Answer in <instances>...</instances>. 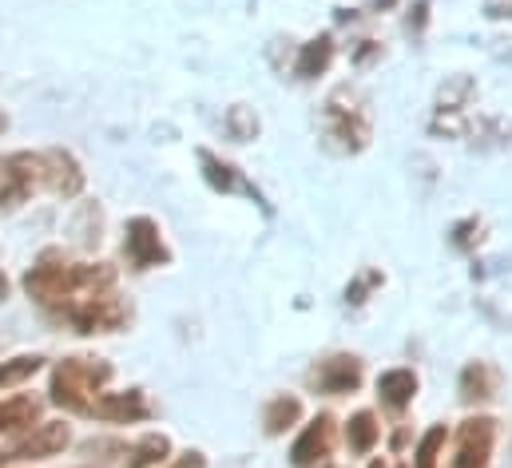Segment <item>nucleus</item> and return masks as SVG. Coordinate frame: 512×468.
<instances>
[{"mask_svg": "<svg viewBox=\"0 0 512 468\" xmlns=\"http://www.w3.org/2000/svg\"><path fill=\"white\" fill-rule=\"evenodd\" d=\"M72 445V425L68 421H36L32 429H24L8 453H0V468L32 465V461H48L60 457Z\"/></svg>", "mask_w": 512, "mask_h": 468, "instance_id": "39448f33", "label": "nucleus"}, {"mask_svg": "<svg viewBox=\"0 0 512 468\" xmlns=\"http://www.w3.org/2000/svg\"><path fill=\"white\" fill-rule=\"evenodd\" d=\"M334 52H338V44H334V32H318V36H310L306 44H298V52H294V64H290V72H294V80H318V76H326V68L334 64Z\"/></svg>", "mask_w": 512, "mask_h": 468, "instance_id": "4468645a", "label": "nucleus"}, {"mask_svg": "<svg viewBox=\"0 0 512 468\" xmlns=\"http://www.w3.org/2000/svg\"><path fill=\"white\" fill-rule=\"evenodd\" d=\"M40 369H44V357H40V353H20V357L0 361V393H4V389H20V385L32 381Z\"/></svg>", "mask_w": 512, "mask_h": 468, "instance_id": "5701e85b", "label": "nucleus"}, {"mask_svg": "<svg viewBox=\"0 0 512 468\" xmlns=\"http://www.w3.org/2000/svg\"><path fill=\"white\" fill-rule=\"evenodd\" d=\"M155 409H151V401H147V393L143 389H124V393H100L96 397V405H92V413L88 417H96V421H104V425H135V421H147Z\"/></svg>", "mask_w": 512, "mask_h": 468, "instance_id": "f8f14e48", "label": "nucleus"}, {"mask_svg": "<svg viewBox=\"0 0 512 468\" xmlns=\"http://www.w3.org/2000/svg\"><path fill=\"white\" fill-rule=\"evenodd\" d=\"M36 191H44L40 151H12L0 155V211H16Z\"/></svg>", "mask_w": 512, "mask_h": 468, "instance_id": "423d86ee", "label": "nucleus"}, {"mask_svg": "<svg viewBox=\"0 0 512 468\" xmlns=\"http://www.w3.org/2000/svg\"><path fill=\"white\" fill-rule=\"evenodd\" d=\"M489 20H512V0H485Z\"/></svg>", "mask_w": 512, "mask_h": 468, "instance_id": "7c9ffc66", "label": "nucleus"}, {"mask_svg": "<svg viewBox=\"0 0 512 468\" xmlns=\"http://www.w3.org/2000/svg\"><path fill=\"white\" fill-rule=\"evenodd\" d=\"M124 254H128L131 270H155V266H167L171 262V250L163 242V231L155 219L147 215H135L124 234Z\"/></svg>", "mask_w": 512, "mask_h": 468, "instance_id": "9d476101", "label": "nucleus"}, {"mask_svg": "<svg viewBox=\"0 0 512 468\" xmlns=\"http://www.w3.org/2000/svg\"><path fill=\"white\" fill-rule=\"evenodd\" d=\"M366 381V365L358 353H330L322 357L314 369H310V385L326 397H346V393H358Z\"/></svg>", "mask_w": 512, "mask_h": 468, "instance_id": "0eeeda50", "label": "nucleus"}, {"mask_svg": "<svg viewBox=\"0 0 512 468\" xmlns=\"http://www.w3.org/2000/svg\"><path fill=\"white\" fill-rule=\"evenodd\" d=\"M223 131H227L235 143H251V139H258V131H262V119H258L255 108L235 104V108H227V116H223Z\"/></svg>", "mask_w": 512, "mask_h": 468, "instance_id": "b1692460", "label": "nucleus"}, {"mask_svg": "<svg viewBox=\"0 0 512 468\" xmlns=\"http://www.w3.org/2000/svg\"><path fill=\"white\" fill-rule=\"evenodd\" d=\"M8 290H12V286H8V274L0 270V302H8Z\"/></svg>", "mask_w": 512, "mask_h": 468, "instance_id": "473e14b6", "label": "nucleus"}, {"mask_svg": "<svg viewBox=\"0 0 512 468\" xmlns=\"http://www.w3.org/2000/svg\"><path fill=\"white\" fill-rule=\"evenodd\" d=\"M199 167H203V179L215 187V191H223V195H235V191H243V195H251L255 203H262V195H258V187L235 167V163H227V159H219L215 151H199ZM266 207V203H262Z\"/></svg>", "mask_w": 512, "mask_h": 468, "instance_id": "2eb2a0df", "label": "nucleus"}, {"mask_svg": "<svg viewBox=\"0 0 512 468\" xmlns=\"http://www.w3.org/2000/svg\"><path fill=\"white\" fill-rule=\"evenodd\" d=\"M306 405L298 393H274L266 405H262V433L266 437H286L298 421H302Z\"/></svg>", "mask_w": 512, "mask_h": 468, "instance_id": "f3484780", "label": "nucleus"}, {"mask_svg": "<svg viewBox=\"0 0 512 468\" xmlns=\"http://www.w3.org/2000/svg\"><path fill=\"white\" fill-rule=\"evenodd\" d=\"M425 24H429V0H417V4L409 8V16H405V28H409L413 36H421Z\"/></svg>", "mask_w": 512, "mask_h": 468, "instance_id": "cd10ccee", "label": "nucleus"}, {"mask_svg": "<svg viewBox=\"0 0 512 468\" xmlns=\"http://www.w3.org/2000/svg\"><path fill=\"white\" fill-rule=\"evenodd\" d=\"M374 139V119H370V104L358 88L342 84L326 96L322 112H318V143L326 155H362Z\"/></svg>", "mask_w": 512, "mask_h": 468, "instance_id": "f03ea898", "label": "nucleus"}, {"mask_svg": "<svg viewBox=\"0 0 512 468\" xmlns=\"http://www.w3.org/2000/svg\"><path fill=\"white\" fill-rule=\"evenodd\" d=\"M497 421L493 417H469L457 429V449L449 468H489L493 465V445H497Z\"/></svg>", "mask_w": 512, "mask_h": 468, "instance_id": "6e6552de", "label": "nucleus"}, {"mask_svg": "<svg viewBox=\"0 0 512 468\" xmlns=\"http://www.w3.org/2000/svg\"><path fill=\"white\" fill-rule=\"evenodd\" d=\"M405 441H409V433H405V429H397V433H393V453H401V449H405Z\"/></svg>", "mask_w": 512, "mask_h": 468, "instance_id": "2f4dec72", "label": "nucleus"}, {"mask_svg": "<svg viewBox=\"0 0 512 468\" xmlns=\"http://www.w3.org/2000/svg\"><path fill=\"white\" fill-rule=\"evenodd\" d=\"M163 468H207V457L199 449H187V453H179L175 461H167Z\"/></svg>", "mask_w": 512, "mask_h": 468, "instance_id": "c756f323", "label": "nucleus"}, {"mask_svg": "<svg viewBox=\"0 0 512 468\" xmlns=\"http://www.w3.org/2000/svg\"><path fill=\"white\" fill-rule=\"evenodd\" d=\"M417 389H421V381H417V373L409 365H393V369L378 373V401H382L385 409L401 413L405 405H413Z\"/></svg>", "mask_w": 512, "mask_h": 468, "instance_id": "a211bd4d", "label": "nucleus"}, {"mask_svg": "<svg viewBox=\"0 0 512 468\" xmlns=\"http://www.w3.org/2000/svg\"><path fill=\"white\" fill-rule=\"evenodd\" d=\"M370 468H389L385 461H370Z\"/></svg>", "mask_w": 512, "mask_h": 468, "instance_id": "c9c22d12", "label": "nucleus"}, {"mask_svg": "<svg viewBox=\"0 0 512 468\" xmlns=\"http://www.w3.org/2000/svg\"><path fill=\"white\" fill-rule=\"evenodd\" d=\"M445 441H449V429L445 425H429L413 449V468H437L441 465V453H445Z\"/></svg>", "mask_w": 512, "mask_h": 468, "instance_id": "393cba45", "label": "nucleus"}, {"mask_svg": "<svg viewBox=\"0 0 512 468\" xmlns=\"http://www.w3.org/2000/svg\"><path fill=\"white\" fill-rule=\"evenodd\" d=\"M378 286H385V274L378 270V266H366V270H358L354 278H350V286H346V306H366L370 302V294L378 290Z\"/></svg>", "mask_w": 512, "mask_h": 468, "instance_id": "a878e982", "label": "nucleus"}, {"mask_svg": "<svg viewBox=\"0 0 512 468\" xmlns=\"http://www.w3.org/2000/svg\"><path fill=\"white\" fill-rule=\"evenodd\" d=\"M338 445V421L330 413H318L310 425H302V433L290 445V465L294 468H322L334 457Z\"/></svg>", "mask_w": 512, "mask_h": 468, "instance_id": "1a4fd4ad", "label": "nucleus"}, {"mask_svg": "<svg viewBox=\"0 0 512 468\" xmlns=\"http://www.w3.org/2000/svg\"><path fill=\"white\" fill-rule=\"evenodd\" d=\"M465 139L477 147V151H501L512 143V123L501 116H481L465 123Z\"/></svg>", "mask_w": 512, "mask_h": 468, "instance_id": "aec40b11", "label": "nucleus"}, {"mask_svg": "<svg viewBox=\"0 0 512 468\" xmlns=\"http://www.w3.org/2000/svg\"><path fill=\"white\" fill-rule=\"evenodd\" d=\"M167 461H171V437L167 433H147L128 449L124 468H163Z\"/></svg>", "mask_w": 512, "mask_h": 468, "instance_id": "4be33fe9", "label": "nucleus"}, {"mask_svg": "<svg viewBox=\"0 0 512 468\" xmlns=\"http://www.w3.org/2000/svg\"><path fill=\"white\" fill-rule=\"evenodd\" d=\"M481 238H485V223L477 215H469V219H461V223L449 227V246L461 250V254H473L481 246Z\"/></svg>", "mask_w": 512, "mask_h": 468, "instance_id": "bb28decb", "label": "nucleus"}, {"mask_svg": "<svg viewBox=\"0 0 512 468\" xmlns=\"http://www.w3.org/2000/svg\"><path fill=\"white\" fill-rule=\"evenodd\" d=\"M397 468H409V465H397Z\"/></svg>", "mask_w": 512, "mask_h": 468, "instance_id": "e433bc0d", "label": "nucleus"}, {"mask_svg": "<svg viewBox=\"0 0 512 468\" xmlns=\"http://www.w3.org/2000/svg\"><path fill=\"white\" fill-rule=\"evenodd\" d=\"M501 369L493 361H469L457 377V393L465 405H489L497 393H501Z\"/></svg>", "mask_w": 512, "mask_h": 468, "instance_id": "ddd939ff", "label": "nucleus"}, {"mask_svg": "<svg viewBox=\"0 0 512 468\" xmlns=\"http://www.w3.org/2000/svg\"><path fill=\"white\" fill-rule=\"evenodd\" d=\"M382 56V44L378 40H358V48H354V64L358 68H366L370 60H378Z\"/></svg>", "mask_w": 512, "mask_h": 468, "instance_id": "c85d7f7f", "label": "nucleus"}, {"mask_svg": "<svg viewBox=\"0 0 512 468\" xmlns=\"http://www.w3.org/2000/svg\"><path fill=\"white\" fill-rule=\"evenodd\" d=\"M40 397H32V393H12V397H4L0 401V437L4 433H12V437H20L24 429H32L36 421H40Z\"/></svg>", "mask_w": 512, "mask_h": 468, "instance_id": "6ab92c4d", "label": "nucleus"}, {"mask_svg": "<svg viewBox=\"0 0 512 468\" xmlns=\"http://www.w3.org/2000/svg\"><path fill=\"white\" fill-rule=\"evenodd\" d=\"M393 4H397V0H374V8H378V12H382V8H393Z\"/></svg>", "mask_w": 512, "mask_h": 468, "instance_id": "72a5a7b5", "label": "nucleus"}, {"mask_svg": "<svg viewBox=\"0 0 512 468\" xmlns=\"http://www.w3.org/2000/svg\"><path fill=\"white\" fill-rule=\"evenodd\" d=\"M116 286V266L108 262H72L64 250H44L28 274H24V294L48 314L60 318L72 302Z\"/></svg>", "mask_w": 512, "mask_h": 468, "instance_id": "f257e3e1", "label": "nucleus"}, {"mask_svg": "<svg viewBox=\"0 0 512 468\" xmlns=\"http://www.w3.org/2000/svg\"><path fill=\"white\" fill-rule=\"evenodd\" d=\"M477 92L481 88L473 76H465V72L445 76V84L433 96V116H469V108L477 104Z\"/></svg>", "mask_w": 512, "mask_h": 468, "instance_id": "dca6fc26", "label": "nucleus"}, {"mask_svg": "<svg viewBox=\"0 0 512 468\" xmlns=\"http://www.w3.org/2000/svg\"><path fill=\"white\" fill-rule=\"evenodd\" d=\"M112 377H116V369H112V361H104V357H64V361L52 369V385H48L52 405L88 417L92 405H96V397L108 389Z\"/></svg>", "mask_w": 512, "mask_h": 468, "instance_id": "7ed1b4c3", "label": "nucleus"}, {"mask_svg": "<svg viewBox=\"0 0 512 468\" xmlns=\"http://www.w3.org/2000/svg\"><path fill=\"white\" fill-rule=\"evenodd\" d=\"M40 171H44V191H52L56 199H76L84 191V167L64 147L40 151Z\"/></svg>", "mask_w": 512, "mask_h": 468, "instance_id": "9b49d317", "label": "nucleus"}, {"mask_svg": "<svg viewBox=\"0 0 512 468\" xmlns=\"http://www.w3.org/2000/svg\"><path fill=\"white\" fill-rule=\"evenodd\" d=\"M56 322L72 326L84 338H92V334H120V330H128L131 322V302L116 286H108V290H96V294L72 302Z\"/></svg>", "mask_w": 512, "mask_h": 468, "instance_id": "20e7f679", "label": "nucleus"}, {"mask_svg": "<svg viewBox=\"0 0 512 468\" xmlns=\"http://www.w3.org/2000/svg\"><path fill=\"white\" fill-rule=\"evenodd\" d=\"M378 441H382L378 417H374L370 409H358V413L346 421V449H350L354 457H370V453L378 449Z\"/></svg>", "mask_w": 512, "mask_h": 468, "instance_id": "412c9836", "label": "nucleus"}, {"mask_svg": "<svg viewBox=\"0 0 512 468\" xmlns=\"http://www.w3.org/2000/svg\"><path fill=\"white\" fill-rule=\"evenodd\" d=\"M4 127H8V116H4V108H0V131H4Z\"/></svg>", "mask_w": 512, "mask_h": 468, "instance_id": "f704fd0d", "label": "nucleus"}]
</instances>
